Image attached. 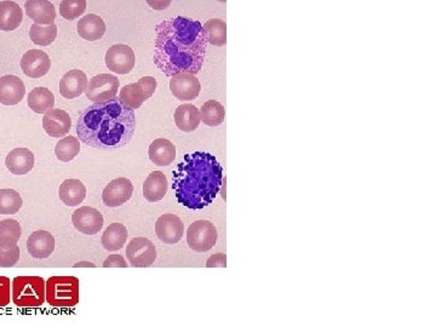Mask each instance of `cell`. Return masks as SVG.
<instances>
[{"label": "cell", "mask_w": 436, "mask_h": 327, "mask_svg": "<svg viewBox=\"0 0 436 327\" xmlns=\"http://www.w3.org/2000/svg\"><path fill=\"white\" fill-rule=\"evenodd\" d=\"M24 20V11L17 3L11 0L0 1V30L4 32L15 30Z\"/></svg>", "instance_id": "obj_27"}, {"label": "cell", "mask_w": 436, "mask_h": 327, "mask_svg": "<svg viewBox=\"0 0 436 327\" xmlns=\"http://www.w3.org/2000/svg\"><path fill=\"white\" fill-rule=\"evenodd\" d=\"M10 279L0 277V308L6 307L10 303Z\"/></svg>", "instance_id": "obj_38"}, {"label": "cell", "mask_w": 436, "mask_h": 327, "mask_svg": "<svg viewBox=\"0 0 436 327\" xmlns=\"http://www.w3.org/2000/svg\"><path fill=\"white\" fill-rule=\"evenodd\" d=\"M156 85V80L153 77L140 78L137 83L129 84L121 88L119 98L125 106L135 111L153 96Z\"/></svg>", "instance_id": "obj_7"}, {"label": "cell", "mask_w": 436, "mask_h": 327, "mask_svg": "<svg viewBox=\"0 0 436 327\" xmlns=\"http://www.w3.org/2000/svg\"><path fill=\"white\" fill-rule=\"evenodd\" d=\"M167 188L169 186L164 172H152L143 183V196L149 203H158L166 196Z\"/></svg>", "instance_id": "obj_26"}, {"label": "cell", "mask_w": 436, "mask_h": 327, "mask_svg": "<svg viewBox=\"0 0 436 327\" xmlns=\"http://www.w3.org/2000/svg\"><path fill=\"white\" fill-rule=\"evenodd\" d=\"M87 86V74L79 69H72L61 78L60 93L67 100H74L85 93Z\"/></svg>", "instance_id": "obj_20"}, {"label": "cell", "mask_w": 436, "mask_h": 327, "mask_svg": "<svg viewBox=\"0 0 436 327\" xmlns=\"http://www.w3.org/2000/svg\"><path fill=\"white\" fill-rule=\"evenodd\" d=\"M120 86L119 79L113 74H98L90 79L85 88L87 100L91 102H105L116 97Z\"/></svg>", "instance_id": "obj_8"}, {"label": "cell", "mask_w": 436, "mask_h": 327, "mask_svg": "<svg viewBox=\"0 0 436 327\" xmlns=\"http://www.w3.org/2000/svg\"><path fill=\"white\" fill-rule=\"evenodd\" d=\"M218 1H219V3H226L227 0H218Z\"/></svg>", "instance_id": "obj_43"}, {"label": "cell", "mask_w": 436, "mask_h": 327, "mask_svg": "<svg viewBox=\"0 0 436 327\" xmlns=\"http://www.w3.org/2000/svg\"><path fill=\"white\" fill-rule=\"evenodd\" d=\"M45 290V301L53 307L71 308L79 302V280L75 277H51Z\"/></svg>", "instance_id": "obj_5"}, {"label": "cell", "mask_w": 436, "mask_h": 327, "mask_svg": "<svg viewBox=\"0 0 436 327\" xmlns=\"http://www.w3.org/2000/svg\"><path fill=\"white\" fill-rule=\"evenodd\" d=\"M57 37V26L53 25H37L33 24L29 30V38L32 43L39 46H48L53 44Z\"/></svg>", "instance_id": "obj_32"}, {"label": "cell", "mask_w": 436, "mask_h": 327, "mask_svg": "<svg viewBox=\"0 0 436 327\" xmlns=\"http://www.w3.org/2000/svg\"><path fill=\"white\" fill-rule=\"evenodd\" d=\"M129 233L124 225L121 223H111L107 227L102 235V246L109 252H116L122 249L126 244Z\"/></svg>", "instance_id": "obj_28"}, {"label": "cell", "mask_w": 436, "mask_h": 327, "mask_svg": "<svg viewBox=\"0 0 436 327\" xmlns=\"http://www.w3.org/2000/svg\"><path fill=\"white\" fill-rule=\"evenodd\" d=\"M80 153V143L77 137L64 136L55 147V156L63 162L72 161Z\"/></svg>", "instance_id": "obj_34"}, {"label": "cell", "mask_w": 436, "mask_h": 327, "mask_svg": "<svg viewBox=\"0 0 436 327\" xmlns=\"http://www.w3.org/2000/svg\"><path fill=\"white\" fill-rule=\"evenodd\" d=\"M136 129L134 109L114 97L105 102L92 103L78 118V138L84 144L111 151L127 146Z\"/></svg>", "instance_id": "obj_2"}, {"label": "cell", "mask_w": 436, "mask_h": 327, "mask_svg": "<svg viewBox=\"0 0 436 327\" xmlns=\"http://www.w3.org/2000/svg\"><path fill=\"white\" fill-rule=\"evenodd\" d=\"M217 238V230L210 221H197L187 230V244L195 252H208L216 245Z\"/></svg>", "instance_id": "obj_6"}, {"label": "cell", "mask_w": 436, "mask_h": 327, "mask_svg": "<svg viewBox=\"0 0 436 327\" xmlns=\"http://www.w3.org/2000/svg\"><path fill=\"white\" fill-rule=\"evenodd\" d=\"M170 88L179 101H194L201 91V84L194 74L179 73L171 77Z\"/></svg>", "instance_id": "obj_13"}, {"label": "cell", "mask_w": 436, "mask_h": 327, "mask_svg": "<svg viewBox=\"0 0 436 327\" xmlns=\"http://www.w3.org/2000/svg\"><path fill=\"white\" fill-rule=\"evenodd\" d=\"M106 24L100 16L89 14L78 21V35L87 41H96L101 39L106 33Z\"/></svg>", "instance_id": "obj_23"}, {"label": "cell", "mask_w": 436, "mask_h": 327, "mask_svg": "<svg viewBox=\"0 0 436 327\" xmlns=\"http://www.w3.org/2000/svg\"><path fill=\"white\" fill-rule=\"evenodd\" d=\"M43 127L48 136L53 138H62L67 136L72 127V119L66 111L53 108L44 113Z\"/></svg>", "instance_id": "obj_16"}, {"label": "cell", "mask_w": 436, "mask_h": 327, "mask_svg": "<svg viewBox=\"0 0 436 327\" xmlns=\"http://www.w3.org/2000/svg\"><path fill=\"white\" fill-rule=\"evenodd\" d=\"M174 119L176 127L183 132H192L197 130L201 122L198 108L189 103H184L176 108Z\"/></svg>", "instance_id": "obj_25"}, {"label": "cell", "mask_w": 436, "mask_h": 327, "mask_svg": "<svg viewBox=\"0 0 436 327\" xmlns=\"http://www.w3.org/2000/svg\"><path fill=\"white\" fill-rule=\"evenodd\" d=\"M46 281L40 277H17L12 280V302L17 307L37 308L46 299Z\"/></svg>", "instance_id": "obj_4"}, {"label": "cell", "mask_w": 436, "mask_h": 327, "mask_svg": "<svg viewBox=\"0 0 436 327\" xmlns=\"http://www.w3.org/2000/svg\"><path fill=\"white\" fill-rule=\"evenodd\" d=\"M58 196L64 205L78 206L87 198V187L75 178L66 180L58 188Z\"/></svg>", "instance_id": "obj_24"}, {"label": "cell", "mask_w": 436, "mask_h": 327, "mask_svg": "<svg viewBox=\"0 0 436 327\" xmlns=\"http://www.w3.org/2000/svg\"><path fill=\"white\" fill-rule=\"evenodd\" d=\"M155 233L160 241L165 244L174 245L182 239L184 225L179 216L174 214H165L160 216L155 223Z\"/></svg>", "instance_id": "obj_14"}, {"label": "cell", "mask_w": 436, "mask_h": 327, "mask_svg": "<svg viewBox=\"0 0 436 327\" xmlns=\"http://www.w3.org/2000/svg\"><path fill=\"white\" fill-rule=\"evenodd\" d=\"M126 257L131 267L148 268L156 259L154 244L147 238H135L126 246Z\"/></svg>", "instance_id": "obj_9"}, {"label": "cell", "mask_w": 436, "mask_h": 327, "mask_svg": "<svg viewBox=\"0 0 436 327\" xmlns=\"http://www.w3.org/2000/svg\"><path fill=\"white\" fill-rule=\"evenodd\" d=\"M24 205L19 191L14 189H0V215L17 214Z\"/></svg>", "instance_id": "obj_35"}, {"label": "cell", "mask_w": 436, "mask_h": 327, "mask_svg": "<svg viewBox=\"0 0 436 327\" xmlns=\"http://www.w3.org/2000/svg\"><path fill=\"white\" fill-rule=\"evenodd\" d=\"M208 268H226L227 267V256L224 254H216L208 259Z\"/></svg>", "instance_id": "obj_40"}, {"label": "cell", "mask_w": 436, "mask_h": 327, "mask_svg": "<svg viewBox=\"0 0 436 327\" xmlns=\"http://www.w3.org/2000/svg\"><path fill=\"white\" fill-rule=\"evenodd\" d=\"M155 32L154 64L166 77L201 71L208 43L199 21L177 16L163 21Z\"/></svg>", "instance_id": "obj_1"}, {"label": "cell", "mask_w": 436, "mask_h": 327, "mask_svg": "<svg viewBox=\"0 0 436 327\" xmlns=\"http://www.w3.org/2000/svg\"><path fill=\"white\" fill-rule=\"evenodd\" d=\"M203 30L208 35V44L215 46H224L227 44V24L219 19H213L203 25Z\"/></svg>", "instance_id": "obj_33"}, {"label": "cell", "mask_w": 436, "mask_h": 327, "mask_svg": "<svg viewBox=\"0 0 436 327\" xmlns=\"http://www.w3.org/2000/svg\"><path fill=\"white\" fill-rule=\"evenodd\" d=\"M55 106V96L46 88H34L28 96V107L37 114H44Z\"/></svg>", "instance_id": "obj_29"}, {"label": "cell", "mask_w": 436, "mask_h": 327, "mask_svg": "<svg viewBox=\"0 0 436 327\" xmlns=\"http://www.w3.org/2000/svg\"><path fill=\"white\" fill-rule=\"evenodd\" d=\"M72 222L78 232L82 234L95 235L101 232L105 221L100 211L90 206H82L73 212Z\"/></svg>", "instance_id": "obj_11"}, {"label": "cell", "mask_w": 436, "mask_h": 327, "mask_svg": "<svg viewBox=\"0 0 436 327\" xmlns=\"http://www.w3.org/2000/svg\"><path fill=\"white\" fill-rule=\"evenodd\" d=\"M74 267H90V268H95V264L89 263V262H80V263L74 264Z\"/></svg>", "instance_id": "obj_42"}, {"label": "cell", "mask_w": 436, "mask_h": 327, "mask_svg": "<svg viewBox=\"0 0 436 327\" xmlns=\"http://www.w3.org/2000/svg\"><path fill=\"white\" fill-rule=\"evenodd\" d=\"M26 86L22 79L16 75H4L0 78V103L15 106L24 100Z\"/></svg>", "instance_id": "obj_18"}, {"label": "cell", "mask_w": 436, "mask_h": 327, "mask_svg": "<svg viewBox=\"0 0 436 327\" xmlns=\"http://www.w3.org/2000/svg\"><path fill=\"white\" fill-rule=\"evenodd\" d=\"M21 68L29 78H43L51 68V59L42 50H29L21 59Z\"/></svg>", "instance_id": "obj_15"}, {"label": "cell", "mask_w": 436, "mask_h": 327, "mask_svg": "<svg viewBox=\"0 0 436 327\" xmlns=\"http://www.w3.org/2000/svg\"><path fill=\"white\" fill-rule=\"evenodd\" d=\"M27 250L33 259H48L55 251V238L46 230H37L29 235Z\"/></svg>", "instance_id": "obj_19"}, {"label": "cell", "mask_w": 436, "mask_h": 327, "mask_svg": "<svg viewBox=\"0 0 436 327\" xmlns=\"http://www.w3.org/2000/svg\"><path fill=\"white\" fill-rule=\"evenodd\" d=\"M22 236V228L16 220L1 221L0 222V247L11 249L19 243Z\"/></svg>", "instance_id": "obj_31"}, {"label": "cell", "mask_w": 436, "mask_h": 327, "mask_svg": "<svg viewBox=\"0 0 436 327\" xmlns=\"http://www.w3.org/2000/svg\"><path fill=\"white\" fill-rule=\"evenodd\" d=\"M19 256H21V251L17 245L11 249L0 247V267L1 268L14 267L19 262Z\"/></svg>", "instance_id": "obj_37"}, {"label": "cell", "mask_w": 436, "mask_h": 327, "mask_svg": "<svg viewBox=\"0 0 436 327\" xmlns=\"http://www.w3.org/2000/svg\"><path fill=\"white\" fill-rule=\"evenodd\" d=\"M24 10L37 25H53L56 20V9L48 0H26Z\"/></svg>", "instance_id": "obj_17"}, {"label": "cell", "mask_w": 436, "mask_h": 327, "mask_svg": "<svg viewBox=\"0 0 436 327\" xmlns=\"http://www.w3.org/2000/svg\"><path fill=\"white\" fill-rule=\"evenodd\" d=\"M223 167L205 151L184 156L172 172V188L181 205L201 210L212 204L222 186Z\"/></svg>", "instance_id": "obj_3"}, {"label": "cell", "mask_w": 436, "mask_h": 327, "mask_svg": "<svg viewBox=\"0 0 436 327\" xmlns=\"http://www.w3.org/2000/svg\"><path fill=\"white\" fill-rule=\"evenodd\" d=\"M107 68L116 74L130 73L135 68L136 56L129 45L116 44L107 50L105 56Z\"/></svg>", "instance_id": "obj_10"}, {"label": "cell", "mask_w": 436, "mask_h": 327, "mask_svg": "<svg viewBox=\"0 0 436 327\" xmlns=\"http://www.w3.org/2000/svg\"><path fill=\"white\" fill-rule=\"evenodd\" d=\"M147 4L156 11L165 10L171 6L172 0H145Z\"/></svg>", "instance_id": "obj_41"}, {"label": "cell", "mask_w": 436, "mask_h": 327, "mask_svg": "<svg viewBox=\"0 0 436 327\" xmlns=\"http://www.w3.org/2000/svg\"><path fill=\"white\" fill-rule=\"evenodd\" d=\"M34 161L33 153L29 149L15 148L6 156L5 165L12 175L24 176L33 170Z\"/></svg>", "instance_id": "obj_21"}, {"label": "cell", "mask_w": 436, "mask_h": 327, "mask_svg": "<svg viewBox=\"0 0 436 327\" xmlns=\"http://www.w3.org/2000/svg\"><path fill=\"white\" fill-rule=\"evenodd\" d=\"M134 194V185L125 177L116 178L107 185L102 193V201L108 207H118L130 200Z\"/></svg>", "instance_id": "obj_12"}, {"label": "cell", "mask_w": 436, "mask_h": 327, "mask_svg": "<svg viewBox=\"0 0 436 327\" xmlns=\"http://www.w3.org/2000/svg\"><path fill=\"white\" fill-rule=\"evenodd\" d=\"M87 10V0H62L60 4V15L64 20H77Z\"/></svg>", "instance_id": "obj_36"}, {"label": "cell", "mask_w": 436, "mask_h": 327, "mask_svg": "<svg viewBox=\"0 0 436 327\" xmlns=\"http://www.w3.org/2000/svg\"><path fill=\"white\" fill-rule=\"evenodd\" d=\"M199 112L201 122L210 127H219L226 118V109L223 104L215 100H208V102L203 103Z\"/></svg>", "instance_id": "obj_30"}, {"label": "cell", "mask_w": 436, "mask_h": 327, "mask_svg": "<svg viewBox=\"0 0 436 327\" xmlns=\"http://www.w3.org/2000/svg\"><path fill=\"white\" fill-rule=\"evenodd\" d=\"M148 156L153 164L158 167H169L176 159V147L166 138H158L152 142Z\"/></svg>", "instance_id": "obj_22"}, {"label": "cell", "mask_w": 436, "mask_h": 327, "mask_svg": "<svg viewBox=\"0 0 436 327\" xmlns=\"http://www.w3.org/2000/svg\"><path fill=\"white\" fill-rule=\"evenodd\" d=\"M105 268H127L129 264L126 263L125 259L121 254H111L103 262Z\"/></svg>", "instance_id": "obj_39"}]
</instances>
